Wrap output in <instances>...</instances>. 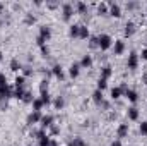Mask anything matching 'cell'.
Instances as JSON below:
<instances>
[{"mask_svg": "<svg viewBox=\"0 0 147 146\" xmlns=\"http://www.w3.org/2000/svg\"><path fill=\"white\" fill-rule=\"evenodd\" d=\"M50 38H51V28H50V26H46V24L39 26V36H38V45H39V46H41V45H45L46 41H50Z\"/></svg>", "mask_w": 147, "mask_h": 146, "instance_id": "obj_1", "label": "cell"}, {"mask_svg": "<svg viewBox=\"0 0 147 146\" xmlns=\"http://www.w3.org/2000/svg\"><path fill=\"white\" fill-rule=\"evenodd\" d=\"M98 46L101 50H110L111 46H113V38L110 35H106V33H101L98 36Z\"/></svg>", "mask_w": 147, "mask_h": 146, "instance_id": "obj_2", "label": "cell"}, {"mask_svg": "<svg viewBox=\"0 0 147 146\" xmlns=\"http://www.w3.org/2000/svg\"><path fill=\"white\" fill-rule=\"evenodd\" d=\"M139 53L137 52H132L130 55H128V60H127V69H130V71H135L137 67H139Z\"/></svg>", "mask_w": 147, "mask_h": 146, "instance_id": "obj_3", "label": "cell"}, {"mask_svg": "<svg viewBox=\"0 0 147 146\" xmlns=\"http://www.w3.org/2000/svg\"><path fill=\"white\" fill-rule=\"evenodd\" d=\"M62 14H63V19H65V21H70L72 16L75 14V9H74L72 3H63V5H62Z\"/></svg>", "mask_w": 147, "mask_h": 146, "instance_id": "obj_4", "label": "cell"}, {"mask_svg": "<svg viewBox=\"0 0 147 146\" xmlns=\"http://www.w3.org/2000/svg\"><path fill=\"white\" fill-rule=\"evenodd\" d=\"M128 132H130V127H128V124H125V122L116 127V138H118V139H125V138L128 136Z\"/></svg>", "mask_w": 147, "mask_h": 146, "instance_id": "obj_5", "label": "cell"}, {"mask_svg": "<svg viewBox=\"0 0 147 146\" xmlns=\"http://www.w3.org/2000/svg\"><path fill=\"white\" fill-rule=\"evenodd\" d=\"M113 52H115V55H123V52H125V41L123 40H116V41H113Z\"/></svg>", "mask_w": 147, "mask_h": 146, "instance_id": "obj_6", "label": "cell"}, {"mask_svg": "<svg viewBox=\"0 0 147 146\" xmlns=\"http://www.w3.org/2000/svg\"><path fill=\"white\" fill-rule=\"evenodd\" d=\"M123 96H125L130 103H137V100H139V93H137L135 89H132V88H128V89L123 93Z\"/></svg>", "mask_w": 147, "mask_h": 146, "instance_id": "obj_7", "label": "cell"}, {"mask_svg": "<svg viewBox=\"0 0 147 146\" xmlns=\"http://www.w3.org/2000/svg\"><path fill=\"white\" fill-rule=\"evenodd\" d=\"M53 122H55L53 115L48 113V115H43V117H41V122H39V124H41V129H50V127L53 126Z\"/></svg>", "mask_w": 147, "mask_h": 146, "instance_id": "obj_8", "label": "cell"}, {"mask_svg": "<svg viewBox=\"0 0 147 146\" xmlns=\"http://www.w3.org/2000/svg\"><path fill=\"white\" fill-rule=\"evenodd\" d=\"M108 7H110V10H108L110 16H113V17H120V16H121V7H120V3H108Z\"/></svg>", "mask_w": 147, "mask_h": 146, "instance_id": "obj_9", "label": "cell"}, {"mask_svg": "<svg viewBox=\"0 0 147 146\" xmlns=\"http://www.w3.org/2000/svg\"><path fill=\"white\" fill-rule=\"evenodd\" d=\"M135 31H137V26H135V23H134V21H128V23L125 24L123 35H125V36H132V35H134Z\"/></svg>", "mask_w": 147, "mask_h": 146, "instance_id": "obj_10", "label": "cell"}, {"mask_svg": "<svg viewBox=\"0 0 147 146\" xmlns=\"http://www.w3.org/2000/svg\"><path fill=\"white\" fill-rule=\"evenodd\" d=\"M41 117H43L41 112H34V110H33V112L28 115V124H39V122H41Z\"/></svg>", "mask_w": 147, "mask_h": 146, "instance_id": "obj_11", "label": "cell"}, {"mask_svg": "<svg viewBox=\"0 0 147 146\" xmlns=\"http://www.w3.org/2000/svg\"><path fill=\"white\" fill-rule=\"evenodd\" d=\"M79 65H80V69H91L92 67V57L91 55H84L82 60L79 62Z\"/></svg>", "mask_w": 147, "mask_h": 146, "instance_id": "obj_12", "label": "cell"}, {"mask_svg": "<svg viewBox=\"0 0 147 146\" xmlns=\"http://www.w3.org/2000/svg\"><path fill=\"white\" fill-rule=\"evenodd\" d=\"M139 108L134 105V107H130V108L127 110V117H128V120H139Z\"/></svg>", "mask_w": 147, "mask_h": 146, "instance_id": "obj_13", "label": "cell"}, {"mask_svg": "<svg viewBox=\"0 0 147 146\" xmlns=\"http://www.w3.org/2000/svg\"><path fill=\"white\" fill-rule=\"evenodd\" d=\"M79 74H80V65H79V62L70 64V67H69V76H70V77H77Z\"/></svg>", "mask_w": 147, "mask_h": 146, "instance_id": "obj_14", "label": "cell"}, {"mask_svg": "<svg viewBox=\"0 0 147 146\" xmlns=\"http://www.w3.org/2000/svg\"><path fill=\"white\" fill-rule=\"evenodd\" d=\"M51 72H53L55 77H58V79H63V77H65V74H63V67H62L60 64H55L53 69H51Z\"/></svg>", "mask_w": 147, "mask_h": 146, "instance_id": "obj_15", "label": "cell"}, {"mask_svg": "<svg viewBox=\"0 0 147 146\" xmlns=\"http://www.w3.org/2000/svg\"><path fill=\"white\" fill-rule=\"evenodd\" d=\"M92 100H94V103H98V105H103V102H105V95H103V91L96 89V91L92 93Z\"/></svg>", "mask_w": 147, "mask_h": 146, "instance_id": "obj_16", "label": "cell"}, {"mask_svg": "<svg viewBox=\"0 0 147 146\" xmlns=\"http://www.w3.org/2000/svg\"><path fill=\"white\" fill-rule=\"evenodd\" d=\"M79 31H80V24H70V28H69L70 38H79Z\"/></svg>", "mask_w": 147, "mask_h": 146, "instance_id": "obj_17", "label": "cell"}, {"mask_svg": "<svg viewBox=\"0 0 147 146\" xmlns=\"http://www.w3.org/2000/svg\"><path fill=\"white\" fill-rule=\"evenodd\" d=\"M63 105H65L63 96H55V100H53V107H55V110H62Z\"/></svg>", "mask_w": 147, "mask_h": 146, "instance_id": "obj_18", "label": "cell"}, {"mask_svg": "<svg viewBox=\"0 0 147 146\" xmlns=\"http://www.w3.org/2000/svg\"><path fill=\"white\" fill-rule=\"evenodd\" d=\"M121 95H123L121 86H116V88L111 89V100H118V98H121Z\"/></svg>", "mask_w": 147, "mask_h": 146, "instance_id": "obj_19", "label": "cell"}, {"mask_svg": "<svg viewBox=\"0 0 147 146\" xmlns=\"http://www.w3.org/2000/svg\"><path fill=\"white\" fill-rule=\"evenodd\" d=\"M31 107H33L34 112H41L43 107H45V103L41 102V98H34V100H33V103H31Z\"/></svg>", "mask_w": 147, "mask_h": 146, "instance_id": "obj_20", "label": "cell"}, {"mask_svg": "<svg viewBox=\"0 0 147 146\" xmlns=\"http://www.w3.org/2000/svg\"><path fill=\"white\" fill-rule=\"evenodd\" d=\"M74 9H75V12H79V14H86V12H87V5H86L84 2H77V3L74 5Z\"/></svg>", "mask_w": 147, "mask_h": 146, "instance_id": "obj_21", "label": "cell"}, {"mask_svg": "<svg viewBox=\"0 0 147 146\" xmlns=\"http://www.w3.org/2000/svg\"><path fill=\"white\" fill-rule=\"evenodd\" d=\"M89 36H91L89 28H87V26H80V31H79V40H87Z\"/></svg>", "mask_w": 147, "mask_h": 146, "instance_id": "obj_22", "label": "cell"}, {"mask_svg": "<svg viewBox=\"0 0 147 146\" xmlns=\"http://www.w3.org/2000/svg\"><path fill=\"white\" fill-rule=\"evenodd\" d=\"M111 72H113V71H111V65H110V64H106L105 67H101V77H105V79H110V77H111Z\"/></svg>", "mask_w": 147, "mask_h": 146, "instance_id": "obj_23", "label": "cell"}, {"mask_svg": "<svg viewBox=\"0 0 147 146\" xmlns=\"http://www.w3.org/2000/svg\"><path fill=\"white\" fill-rule=\"evenodd\" d=\"M10 69L17 72V71H21V69H22V64H21L17 59H12V60H10Z\"/></svg>", "mask_w": 147, "mask_h": 146, "instance_id": "obj_24", "label": "cell"}, {"mask_svg": "<svg viewBox=\"0 0 147 146\" xmlns=\"http://www.w3.org/2000/svg\"><path fill=\"white\" fill-rule=\"evenodd\" d=\"M106 88H108V79L99 77V79H98V89H99V91H105Z\"/></svg>", "mask_w": 147, "mask_h": 146, "instance_id": "obj_25", "label": "cell"}, {"mask_svg": "<svg viewBox=\"0 0 147 146\" xmlns=\"http://www.w3.org/2000/svg\"><path fill=\"white\" fill-rule=\"evenodd\" d=\"M108 10H110L108 3H99V5H98V12H99V16H106Z\"/></svg>", "mask_w": 147, "mask_h": 146, "instance_id": "obj_26", "label": "cell"}, {"mask_svg": "<svg viewBox=\"0 0 147 146\" xmlns=\"http://www.w3.org/2000/svg\"><path fill=\"white\" fill-rule=\"evenodd\" d=\"M70 145H72V146H89L86 141H84V139H82V138H75Z\"/></svg>", "mask_w": 147, "mask_h": 146, "instance_id": "obj_27", "label": "cell"}, {"mask_svg": "<svg viewBox=\"0 0 147 146\" xmlns=\"http://www.w3.org/2000/svg\"><path fill=\"white\" fill-rule=\"evenodd\" d=\"M139 132H140L142 136H147V120L140 122V126H139Z\"/></svg>", "mask_w": 147, "mask_h": 146, "instance_id": "obj_28", "label": "cell"}, {"mask_svg": "<svg viewBox=\"0 0 147 146\" xmlns=\"http://www.w3.org/2000/svg\"><path fill=\"white\" fill-rule=\"evenodd\" d=\"M24 23H26V24H34V23H36V17H34L33 14H26Z\"/></svg>", "mask_w": 147, "mask_h": 146, "instance_id": "obj_29", "label": "cell"}, {"mask_svg": "<svg viewBox=\"0 0 147 146\" xmlns=\"http://www.w3.org/2000/svg\"><path fill=\"white\" fill-rule=\"evenodd\" d=\"M24 81H26V77H24V76H17V77H16V86H17V88H19V86H22V84H24Z\"/></svg>", "mask_w": 147, "mask_h": 146, "instance_id": "obj_30", "label": "cell"}, {"mask_svg": "<svg viewBox=\"0 0 147 146\" xmlns=\"http://www.w3.org/2000/svg\"><path fill=\"white\" fill-rule=\"evenodd\" d=\"M39 91H41V93H43V91H48V81H46V79L41 81V84H39Z\"/></svg>", "mask_w": 147, "mask_h": 146, "instance_id": "obj_31", "label": "cell"}, {"mask_svg": "<svg viewBox=\"0 0 147 146\" xmlns=\"http://www.w3.org/2000/svg\"><path fill=\"white\" fill-rule=\"evenodd\" d=\"M139 59H140V60H146V62H147V46H146V48H142V52L139 53Z\"/></svg>", "mask_w": 147, "mask_h": 146, "instance_id": "obj_32", "label": "cell"}, {"mask_svg": "<svg viewBox=\"0 0 147 146\" xmlns=\"http://www.w3.org/2000/svg\"><path fill=\"white\" fill-rule=\"evenodd\" d=\"M110 146H123V143H121V139H118V138H115L113 141H111Z\"/></svg>", "mask_w": 147, "mask_h": 146, "instance_id": "obj_33", "label": "cell"}, {"mask_svg": "<svg viewBox=\"0 0 147 146\" xmlns=\"http://www.w3.org/2000/svg\"><path fill=\"white\" fill-rule=\"evenodd\" d=\"M50 129H51V134H53V136H55V134H58V132H60V129H58V127H57V126H51V127H50Z\"/></svg>", "mask_w": 147, "mask_h": 146, "instance_id": "obj_34", "label": "cell"}, {"mask_svg": "<svg viewBox=\"0 0 147 146\" xmlns=\"http://www.w3.org/2000/svg\"><path fill=\"white\" fill-rule=\"evenodd\" d=\"M48 146H58V143H57L55 139H50V145H48Z\"/></svg>", "mask_w": 147, "mask_h": 146, "instance_id": "obj_35", "label": "cell"}, {"mask_svg": "<svg viewBox=\"0 0 147 146\" xmlns=\"http://www.w3.org/2000/svg\"><path fill=\"white\" fill-rule=\"evenodd\" d=\"M144 83H146V84H147V74H146V76H144Z\"/></svg>", "mask_w": 147, "mask_h": 146, "instance_id": "obj_36", "label": "cell"}, {"mask_svg": "<svg viewBox=\"0 0 147 146\" xmlns=\"http://www.w3.org/2000/svg\"><path fill=\"white\" fill-rule=\"evenodd\" d=\"M0 10H2V3H0Z\"/></svg>", "mask_w": 147, "mask_h": 146, "instance_id": "obj_37", "label": "cell"}]
</instances>
